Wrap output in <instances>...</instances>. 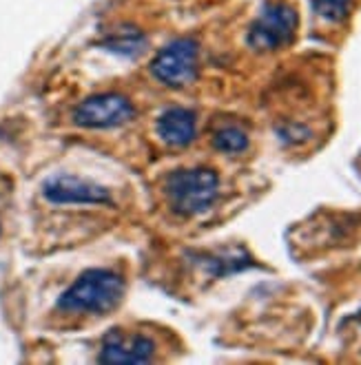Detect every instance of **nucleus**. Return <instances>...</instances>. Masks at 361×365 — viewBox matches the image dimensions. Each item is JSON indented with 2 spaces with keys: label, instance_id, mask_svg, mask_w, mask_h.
<instances>
[{
  "label": "nucleus",
  "instance_id": "423d86ee",
  "mask_svg": "<svg viewBox=\"0 0 361 365\" xmlns=\"http://www.w3.org/2000/svg\"><path fill=\"white\" fill-rule=\"evenodd\" d=\"M42 197L58 206H100L111 202V192L107 186L96 184L91 180H84L78 175H51L45 184H42Z\"/></svg>",
  "mask_w": 361,
  "mask_h": 365
},
{
  "label": "nucleus",
  "instance_id": "9b49d317",
  "mask_svg": "<svg viewBox=\"0 0 361 365\" xmlns=\"http://www.w3.org/2000/svg\"><path fill=\"white\" fill-rule=\"evenodd\" d=\"M213 146L224 155H240L248 148V133L238 124L220 126L213 133Z\"/></svg>",
  "mask_w": 361,
  "mask_h": 365
},
{
  "label": "nucleus",
  "instance_id": "6e6552de",
  "mask_svg": "<svg viewBox=\"0 0 361 365\" xmlns=\"http://www.w3.org/2000/svg\"><path fill=\"white\" fill-rule=\"evenodd\" d=\"M158 135L168 146H188L198 135V115L184 106H171L158 118Z\"/></svg>",
  "mask_w": 361,
  "mask_h": 365
},
{
  "label": "nucleus",
  "instance_id": "f257e3e1",
  "mask_svg": "<svg viewBox=\"0 0 361 365\" xmlns=\"http://www.w3.org/2000/svg\"><path fill=\"white\" fill-rule=\"evenodd\" d=\"M124 277L111 268H89L60 294L58 310L67 314L111 312L124 297Z\"/></svg>",
  "mask_w": 361,
  "mask_h": 365
},
{
  "label": "nucleus",
  "instance_id": "f8f14e48",
  "mask_svg": "<svg viewBox=\"0 0 361 365\" xmlns=\"http://www.w3.org/2000/svg\"><path fill=\"white\" fill-rule=\"evenodd\" d=\"M355 0H312V11L326 23H344Z\"/></svg>",
  "mask_w": 361,
  "mask_h": 365
},
{
  "label": "nucleus",
  "instance_id": "39448f33",
  "mask_svg": "<svg viewBox=\"0 0 361 365\" xmlns=\"http://www.w3.org/2000/svg\"><path fill=\"white\" fill-rule=\"evenodd\" d=\"M136 115L133 102L122 93H96L84 98L73 109V124L82 128H116L131 122Z\"/></svg>",
  "mask_w": 361,
  "mask_h": 365
},
{
  "label": "nucleus",
  "instance_id": "0eeeda50",
  "mask_svg": "<svg viewBox=\"0 0 361 365\" xmlns=\"http://www.w3.org/2000/svg\"><path fill=\"white\" fill-rule=\"evenodd\" d=\"M156 354V343L136 332H124V330H111L104 334L102 348L98 354L100 363H148Z\"/></svg>",
  "mask_w": 361,
  "mask_h": 365
},
{
  "label": "nucleus",
  "instance_id": "1a4fd4ad",
  "mask_svg": "<svg viewBox=\"0 0 361 365\" xmlns=\"http://www.w3.org/2000/svg\"><path fill=\"white\" fill-rule=\"evenodd\" d=\"M146 45H148L146 36L133 25H120L113 31H109L102 40L104 49L111 53H118V56H124V58H136V56L144 53Z\"/></svg>",
  "mask_w": 361,
  "mask_h": 365
},
{
  "label": "nucleus",
  "instance_id": "f03ea898",
  "mask_svg": "<svg viewBox=\"0 0 361 365\" xmlns=\"http://www.w3.org/2000/svg\"><path fill=\"white\" fill-rule=\"evenodd\" d=\"M166 200L168 206L180 217L202 215L220 197V175L213 168H178L166 178Z\"/></svg>",
  "mask_w": 361,
  "mask_h": 365
},
{
  "label": "nucleus",
  "instance_id": "ddd939ff",
  "mask_svg": "<svg viewBox=\"0 0 361 365\" xmlns=\"http://www.w3.org/2000/svg\"><path fill=\"white\" fill-rule=\"evenodd\" d=\"M355 319H357V324H359V326H361V310H359V312H357V314H355Z\"/></svg>",
  "mask_w": 361,
  "mask_h": 365
},
{
  "label": "nucleus",
  "instance_id": "7ed1b4c3",
  "mask_svg": "<svg viewBox=\"0 0 361 365\" xmlns=\"http://www.w3.org/2000/svg\"><path fill=\"white\" fill-rule=\"evenodd\" d=\"M151 76L166 89H186L200 73V45L195 38L166 42L148 64Z\"/></svg>",
  "mask_w": 361,
  "mask_h": 365
},
{
  "label": "nucleus",
  "instance_id": "9d476101",
  "mask_svg": "<svg viewBox=\"0 0 361 365\" xmlns=\"http://www.w3.org/2000/svg\"><path fill=\"white\" fill-rule=\"evenodd\" d=\"M202 266L215 277H222V274H230V272H240L244 268L250 266V257L235 248V250H222V252H215V255H206L202 259Z\"/></svg>",
  "mask_w": 361,
  "mask_h": 365
},
{
  "label": "nucleus",
  "instance_id": "20e7f679",
  "mask_svg": "<svg viewBox=\"0 0 361 365\" xmlns=\"http://www.w3.org/2000/svg\"><path fill=\"white\" fill-rule=\"evenodd\" d=\"M297 25H300V16L290 5L266 3L253 18L246 31V45L258 53L278 51L293 42Z\"/></svg>",
  "mask_w": 361,
  "mask_h": 365
}]
</instances>
